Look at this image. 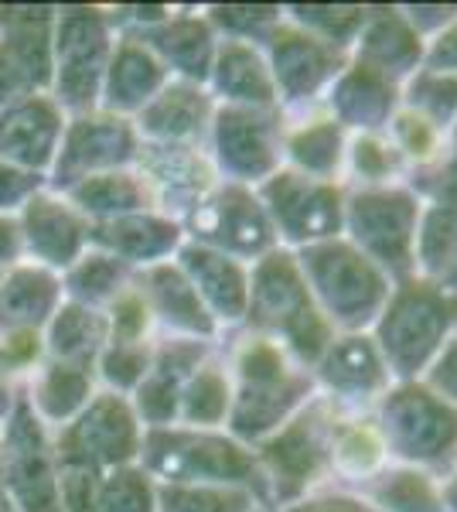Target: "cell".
Segmentation results:
<instances>
[{"label":"cell","mask_w":457,"mask_h":512,"mask_svg":"<svg viewBox=\"0 0 457 512\" xmlns=\"http://www.w3.org/2000/svg\"><path fill=\"white\" fill-rule=\"evenodd\" d=\"M134 280H137V270H130L123 260L89 246V250L62 274V291H65V301L106 311Z\"/></svg>","instance_id":"31"},{"label":"cell","mask_w":457,"mask_h":512,"mask_svg":"<svg viewBox=\"0 0 457 512\" xmlns=\"http://www.w3.org/2000/svg\"><path fill=\"white\" fill-rule=\"evenodd\" d=\"M123 35H134L137 41H144L157 59H161L164 69L171 72V79L198 82V86L209 82L215 45H219L209 18H198V14H168V18L147 24V28L123 31Z\"/></svg>","instance_id":"16"},{"label":"cell","mask_w":457,"mask_h":512,"mask_svg":"<svg viewBox=\"0 0 457 512\" xmlns=\"http://www.w3.org/2000/svg\"><path fill=\"white\" fill-rule=\"evenodd\" d=\"M137 465L157 485H239V489H249V482L260 475L256 454L229 431H202V427L185 424L144 431Z\"/></svg>","instance_id":"1"},{"label":"cell","mask_w":457,"mask_h":512,"mask_svg":"<svg viewBox=\"0 0 457 512\" xmlns=\"http://www.w3.org/2000/svg\"><path fill=\"white\" fill-rule=\"evenodd\" d=\"M290 151L294 158L304 164V168H314V171H328L331 164L338 161V130L331 127H314V130H304L290 140Z\"/></svg>","instance_id":"41"},{"label":"cell","mask_w":457,"mask_h":512,"mask_svg":"<svg viewBox=\"0 0 457 512\" xmlns=\"http://www.w3.org/2000/svg\"><path fill=\"white\" fill-rule=\"evenodd\" d=\"M205 86L212 99H219V106H256V110H267L277 93L267 62L246 38H226L215 45Z\"/></svg>","instance_id":"24"},{"label":"cell","mask_w":457,"mask_h":512,"mask_svg":"<svg viewBox=\"0 0 457 512\" xmlns=\"http://www.w3.org/2000/svg\"><path fill=\"white\" fill-rule=\"evenodd\" d=\"M62 195L69 198L89 222H110L120 216H134V212L157 209L151 188H147V181L137 168H120V171H106V175L86 178Z\"/></svg>","instance_id":"28"},{"label":"cell","mask_w":457,"mask_h":512,"mask_svg":"<svg viewBox=\"0 0 457 512\" xmlns=\"http://www.w3.org/2000/svg\"><path fill=\"white\" fill-rule=\"evenodd\" d=\"M0 512H21L18 502L11 499V492H7V485L0 482Z\"/></svg>","instance_id":"50"},{"label":"cell","mask_w":457,"mask_h":512,"mask_svg":"<svg viewBox=\"0 0 457 512\" xmlns=\"http://www.w3.org/2000/svg\"><path fill=\"white\" fill-rule=\"evenodd\" d=\"M134 168L144 175L157 212L185 219L219 188V171L198 144H140Z\"/></svg>","instance_id":"11"},{"label":"cell","mask_w":457,"mask_h":512,"mask_svg":"<svg viewBox=\"0 0 457 512\" xmlns=\"http://www.w3.org/2000/svg\"><path fill=\"white\" fill-rule=\"evenodd\" d=\"M437 379H440V386H444L447 393L457 396V349H451V352L444 355V362H440V373H437Z\"/></svg>","instance_id":"46"},{"label":"cell","mask_w":457,"mask_h":512,"mask_svg":"<svg viewBox=\"0 0 457 512\" xmlns=\"http://www.w3.org/2000/svg\"><path fill=\"white\" fill-rule=\"evenodd\" d=\"M62 301V274L31 260L14 263L0 280V332H45Z\"/></svg>","instance_id":"23"},{"label":"cell","mask_w":457,"mask_h":512,"mask_svg":"<svg viewBox=\"0 0 457 512\" xmlns=\"http://www.w3.org/2000/svg\"><path fill=\"white\" fill-rule=\"evenodd\" d=\"M157 512H253V492L239 485H157Z\"/></svg>","instance_id":"35"},{"label":"cell","mask_w":457,"mask_h":512,"mask_svg":"<svg viewBox=\"0 0 457 512\" xmlns=\"http://www.w3.org/2000/svg\"><path fill=\"white\" fill-rule=\"evenodd\" d=\"M137 284L164 335L198 338V342H212L219 335L215 318L209 315V308L202 304V297L195 294V287L188 284V277L181 274V267L174 260L140 270Z\"/></svg>","instance_id":"20"},{"label":"cell","mask_w":457,"mask_h":512,"mask_svg":"<svg viewBox=\"0 0 457 512\" xmlns=\"http://www.w3.org/2000/svg\"><path fill=\"white\" fill-rule=\"evenodd\" d=\"M171 82V72L164 69L161 59L137 41L134 35L116 38L110 65H106L103 93H99V110L116 113V117L134 120L151 99Z\"/></svg>","instance_id":"18"},{"label":"cell","mask_w":457,"mask_h":512,"mask_svg":"<svg viewBox=\"0 0 457 512\" xmlns=\"http://www.w3.org/2000/svg\"><path fill=\"white\" fill-rule=\"evenodd\" d=\"M253 512H260V509H253Z\"/></svg>","instance_id":"53"},{"label":"cell","mask_w":457,"mask_h":512,"mask_svg":"<svg viewBox=\"0 0 457 512\" xmlns=\"http://www.w3.org/2000/svg\"><path fill=\"white\" fill-rule=\"evenodd\" d=\"M437 59L440 62H451V65H457V31H454V35L451 38H447V45H440V52H437Z\"/></svg>","instance_id":"49"},{"label":"cell","mask_w":457,"mask_h":512,"mask_svg":"<svg viewBox=\"0 0 457 512\" xmlns=\"http://www.w3.org/2000/svg\"><path fill=\"white\" fill-rule=\"evenodd\" d=\"M447 499H451V506L457 509V482L451 485V492H447Z\"/></svg>","instance_id":"51"},{"label":"cell","mask_w":457,"mask_h":512,"mask_svg":"<svg viewBox=\"0 0 457 512\" xmlns=\"http://www.w3.org/2000/svg\"><path fill=\"white\" fill-rule=\"evenodd\" d=\"M45 359V332H0V373L18 390Z\"/></svg>","instance_id":"39"},{"label":"cell","mask_w":457,"mask_h":512,"mask_svg":"<svg viewBox=\"0 0 457 512\" xmlns=\"http://www.w3.org/2000/svg\"><path fill=\"white\" fill-rule=\"evenodd\" d=\"M212 164L219 175L246 185L267 181L277 168V130L267 110L256 106H215L212 117Z\"/></svg>","instance_id":"13"},{"label":"cell","mask_w":457,"mask_h":512,"mask_svg":"<svg viewBox=\"0 0 457 512\" xmlns=\"http://www.w3.org/2000/svg\"><path fill=\"white\" fill-rule=\"evenodd\" d=\"M379 451V441L369 431H352L338 444V465L345 472H365V468H372L379 461Z\"/></svg>","instance_id":"44"},{"label":"cell","mask_w":457,"mask_h":512,"mask_svg":"<svg viewBox=\"0 0 457 512\" xmlns=\"http://www.w3.org/2000/svg\"><path fill=\"white\" fill-rule=\"evenodd\" d=\"M110 342V328H106V315L96 308L76 301H62L52 321L45 325V352L48 359L58 362H76V366H93L99 352Z\"/></svg>","instance_id":"30"},{"label":"cell","mask_w":457,"mask_h":512,"mask_svg":"<svg viewBox=\"0 0 457 512\" xmlns=\"http://www.w3.org/2000/svg\"><path fill=\"white\" fill-rule=\"evenodd\" d=\"M38 188H45V181L7 168V164L0 161V216H18V209L38 192Z\"/></svg>","instance_id":"43"},{"label":"cell","mask_w":457,"mask_h":512,"mask_svg":"<svg viewBox=\"0 0 457 512\" xmlns=\"http://www.w3.org/2000/svg\"><path fill=\"white\" fill-rule=\"evenodd\" d=\"M21 393L28 400V407L35 410V417L55 434L89 407V400L99 393V379L93 366L45 359L35 373L24 379Z\"/></svg>","instance_id":"21"},{"label":"cell","mask_w":457,"mask_h":512,"mask_svg":"<svg viewBox=\"0 0 457 512\" xmlns=\"http://www.w3.org/2000/svg\"><path fill=\"white\" fill-rule=\"evenodd\" d=\"M260 202L267 216L277 219V226H284V233L294 239L328 236L338 226L335 195L294 171H273L260 188Z\"/></svg>","instance_id":"22"},{"label":"cell","mask_w":457,"mask_h":512,"mask_svg":"<svg viewBox=\"0 0 457 512\" xmlns=\"http://www.w3.org/2000/svg\"><path fill=\"white\" fill-rule=\"evenodd\" d=\"M0 482L21 512H62V468L52 431L35 417L21 390L0 420Z\"/></svg>","instance_id":"5"},{"label":"cell","mask_w":457,"mask_h":512,"mask_svg":"<svg viewBox=\"0 0 457 512\" xmlns=\"http://www.w3.org/2000/svg\"><path fill=\"white\" fill-rule=\"evenodd\" d=\"M21 229H18V216H0V267H14L21 263Z\"/></svg>","instance_id":"45"},{"label":"cell","mask_w":457,"mask_h":512,"mask_svg":"<svg viewBox=\"0 0 457 512\" xmlns=\"http://www.w3.org/2000/svg\"><path fill=\"white\" fill-rule=\"evenodd\" d=\"M321 461V444L318 431H314V420L297 417L287 427L273 431L267 441H260V454H256V465H263L270 478L277 482V495H294L301 492L307 475H314Z\"/></svg>","instance_id":"27"},{"label":"cell","mask_w":457,"mask_h":512,"mask_svg":"<svg viewBox=\"0 0 457 512\" xmlns=\"http://www.w3.org/2000/svg\"><path fill=\"white\" fill-rule=\"evenodd\" d=\"M140 134L134 120L116 117V113L93 110L69 117L62 134V147H58V158L45 178V188L52 192H69L72 185L106 171L134 168L140 154Z\"/></svg>","instance_id":"6"},{"label":"cell","mask_w":457,"mask_h":512,"mask_svg":"<svg viewBox=\"0 0 457 512\" xmlns=\"http://www.w3.org/2000/svg\"><path fill=\"white\" fill-rule=\"evenodd\" d=\"M185 239L219 250L232 260H253L267 256L273 243V222L263 202L236 181H219V188L181 219Z\"/></svg>","instance_id":"7"},{"label":"cell","mask_w":457,"mask_h":512,"mask_svg":"<svg viewBox=\"0 0 457 512\" xmlns=\"http://www.w3.org/2000/svg\"><path fill=\"white\" fill-rule=\"evenodd\" d=\"M386 427L393 444L403 454H440L447 444L454 441L457 420L444 403H437L430 393L423 390H403L389 400L386 407Z\"/></svg>","instance_id":"26"},{"label":"cell","mask_w":457,"mask_h":512,"mask_svg":"<svg viewBox=\"0 0 457 512\" xmlns=\"http://www.w3.org/2000/svg\"><path fill=\"white\" fill-rule=\"evenodd\" d=\"M96 512H157V482L137 461L113 468L96 478Z\"/></svg>","instance_id":"33"},{"label":"cell","mask_w":457,"mask_h":512,"mask_svg":"<svg viewBox=\"0 0 457 512\" xmlns=\"http://www.w3.org/2000/svg\"><path fill=\"white\" fill-rule=\"evenodd\" d=\"M232 410V376L229 366H222L219 359H205L195 369L185 386H181V407H178V424L185 427H202V431H222Z\"/></svg>","instance_id":"32"},{"label":"cell","mask_w":457,"mask_h":512,"mask_svg":"<svg viewBox=\"0 0 457 512\" xmlns=\"http://www.w3.org/2000/svg\"><path fill=\"white\" fill-rule=\"evenodd\" d=\"M311 277L328 308L345 321H362L382 301V280L372 263L348 246H321L311 253Z\"/></svg>","instance_id":"19"},{"label":"cell","mask_w":457,"mask_h":512,"mask_svg":"<svg viewBox=\"0 0 457 512\" xmlns=\"http://www.w3.org/2000/svg\"><path fill=\"white\" fill-rule=\"evenodd\" d=\"M103 315H106V328H110V342H130V345L157 342L154 311H151V304H147L137 280L116 297Z\"/></svg>","instance_id":"37"},{"label":"cell","mask_w":457,"mask_h":512,"mask_svg":"<svg viewBox=\"0 0 457 512\" xmlns=\"http://www.w3.org/2000/svg\"><path fill=\"white\" fill-rule=\"evenodd\" d=\"M58 468L69 472L106 475L113 468L134 465L144 444V424H140L130 396L99 390L89 407L52 434Z\"/></svg>","instance_id":"4"},{"label":"cell","mask_w":457,"mask_h":512,"mask_svg":"<svg viewBox=\"0 0 457 512\" xmlns=\"http://www.w3.org/2000/svg\"><path fill=\"white\" fill-rule=\"evenodd\" d=\"M338 103H342L345 117L372 123L386 113L389 99H386V86H382L379 76H376V69H365L362 65L355 76H348L342 82V96H338Z\"/></svg>","instance_id":"40"},{"label":"cell","mask_w":457,"mask_h":512,"mask_svg":"<svg viewBox=\"0 0 457 512\" xmlns=\"http://www.w3.org/2000/svg\"><path fill=\"white\" fill-rule=\"evenodd\" d=\"M0 280H4V267H0Z\"/></svg>","instance_id":"52"},{"label":"cell","mask_w":457,"mask_h":512,"mask_svg":"<svg viewBox=\"0 0 457 512\" xmlns=\"http://www.w3.org/2000/svg\"><path fill=\"white\" fill-rule=\"evenodd\" d=\"M215 99L209 86L171 79L134 117L140 140L147 144H198L212 127Z\"/></svg>","instance_id":"15"},{"label":"cell","mask_w":457,"mask_h":512,"mask_svg":"<svg viewBox=\"0 0 457 512\" xmlns=\"http://www.w3.org/2000/svg\"><path fill=\"white\" fill-rule=\"evenodd\" d=\"M21 256L45 270L65 274L82 253L89 250V222L62 192L38 188L18 209Z\"/></svg>","instance_id":"10"},{"label":"cell","mask_w":457,"mask_h":512,"mask_svg":"<svg viewBox=\"0 0 457 512\" xmlns=\"http://www.w3.org/2000/svg\"><path fill=\"white\" fill-rule=\"evenodd\" d=\"M447 328V304L444 297L430 291H410L389 308L386 325H382V338L393 362L403 369H413L434 352L440 332Z\"/></svg>","instance_id":"25"},{"label":"cell","mask_w":457,"mask_h":512,"mask_svg":"<svg viewBox=\"0 0 457 512\" xmlns=\"http://www.w3.org/2000/svg\"><path fill=\"white\" fill-rule=\"evenodd\" d=\"M232 410L229 434L239 444L267 441L284 427L287 414L301 400V383L290 376L287 359L270 338H246L232 359Z\"/></svg>","instance_id":"3"},{"label":"cell","mask_w":457,"mask_h":512,"mask_svg":"<svg viewBox=\"0 0 457 512\" xmlns=\"http://www.w3.org/2000/svg\"><path fill=\"white\" fill-rule=\"evenodd\" d=\"M69 113L52 93H28L0 106V161L45 181L62 147Z\"/></svg>","instance_id":"12"},{"label":"cell","mask_w":457,"mask_h":512,"mask_svg":"<svg viewBox=\"0 0 457 512\" xmlns=\"http://www.w3.org/2000/svg\"><path fill=\"white\" fill-rule=\"evenodd\" d=\"M89 246L123 260L130 270H147L157 263H168L185 246V229L178 219L164 216L157 209L134 212V216H120L110 222H93Z\"/></svg>","instance_id":"14"},{"label":"cell","mask_w":457,"mask_h":512,"mask_svg":"<svg viewBox=\"0 0 457 512\" xmlns=\"http://www.w3.org/2000/svg\"><path fill=\"white\" fill-rule=\"evenodd\" d=\"M413 202L406 195H365L355 202L352 226L372 253L382 260L406 263V250L413 239Z\"/></svg>","instance_id":"29"},{"label":"cell","mask_w":457,"mask_h":512,"mask_svg":"<svg viewBox=\"0 0 457 512\" xmlns=\"http://www.w3.org/2000/svg\"><path fill=\"white\" fill-rule=\"evenodd\" d=\"M14 396H18V386H14L4 373H0V420L7 417V410H11V403H14Z\"/></svg>","instance_id":"48"},{"label":"cell","mask_w":457,"mask_h":512,"mask_svg":"<svg viewBox=\"0 0 457 512\" xmlns=\"http://www.w3.org/2000/svg\"><path fill=\"white\" fill-rule=\"evenodd\" d=\"M246 318L263 332L287 335L301 352H318L324 342V328L307 301V287L287 253H267L256 260L249 274Z\"/></svg>","instance_id":"8"},{"label":"cell","mask_w":457,"mask_h":512,"mask_svg":"<svg viewBox=\"0 0 457 512\" xmlns=\"http://www.w3.org/2000/svg\"><path fill=\"white\" fill-rule=\"evenodd\" d=\"M273 86L287 89L290 96H301L324 76V55L311 38L280 35L273 45Z\"/></svg>","instance_id":"34"},{"label":"cell","mask_w":457,"mask_h":512,"mask_svg":"<svg viewBox=\"0 0 457 512\" xmlns=\"http://www.w3.org/2000/svg\"><path fill=\"white\" fill-rule=\"evenodd\" d=\"M52 7L0 11V106L52 86Z\"/></svg>","instance_id":"9"},{"label":"cell","mask_w":457,"mask_h":512,"mask_svg":"<svg viewBox=\"0 0 457 512\" xmlns=\"http://www.w3.org/2000/svg\"><path fill=\"white\" fill-rule=\"evenodd\" d=\"M290 512H362V509L355 506V502L335 499V502H304V506H297Z\"/></svg>","instance_id":"47"},{"label":"cell","mask_w":457,"mask_h":512,"mask_svg":"<svg viewBox=\"0 0 457 512\" xmlns=\"http://www.w3.org/2000/svg\"><path fill=\"white\" fill-rule=\"evenodd\" d=\"M120 31L103 7H58L52 35V86L48 93L69 117L99 110L106 65Z\"/></svg>","instance_id":"2"},{"label":"cell","mask_w":457,"mask_h":512,"mask_svg":"<svg viewBox=\"0 0 457 512\" xmlns=\"http://www.w3.org/2000/svg\"><path fill=\"white\" fill-rule=\"evenodd\" d=\"M382 499L400 512H434L430 506H437L434 492H430V485L420 475H396L389 482V489L382 492Z\"/></svg>","instance_id":"42"},{"label":"cell","mask_w":457,"mask_h":512,"mask_svg":"<svg viewBox=\"0 0 457 512\" xmlns=\"http://www.w3.org/2000/svg\"><path fill=\"white\" fill-rule=\"evenodd\" d=\"M328 379L345 390H369L382 383V366L365 338H345L328 352Z\"/></svg>","instance_id":"38"},{"label":"cell","mask_w":457,"mask_h":512,"mask_svg":"<svg viewBox=\"0 0 457 512\" xmlns=\"http://www.w3.org/2000/svg\"><path fill=\"white\" fill-rule=\"evenodd\" d=\"M174 263L188 277V284L195 287V294L202 297V304L209 308L215 325H232V321L246 318L249 270L243 263L219 250H209L202 243H191V239H185V246L174 256Z\"/></svg>","instance_id":"17"},{"label":"cell","mask_w":457,"mask_h":512,"mask_svg":"<svg viewBox=\"0 0 457 512\" xmlns=\"http://www.w3.org/2000/svg\"><path fill=\"white\" fill-rule=\"evenodd\" d=\"M154 366V342L130 345V342H106V349L96 359V379L99 390H110L120 396H130L144 383V376Z\"/></svg>","instance_id":"36"}]
</instances>
